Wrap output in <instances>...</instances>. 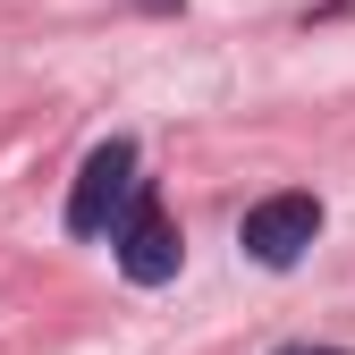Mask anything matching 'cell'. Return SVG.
<instances>
[{"instance_id": "6da1fadb", "label": "cell", "mask_w": 355, "mask_h": 355, "mask_svg": "<svg viewBox=\"0 0 355 355\" xmlns=\"http://www.w3.org/2000/svg\"><path fill=\"white\" fill-rule=\"evenodd\" d=\"M127 195H136V144L102 136L94 153L76 161V187H68V237H110Z\"/></svg>"}, {"instance_id": "7a4b0ae2", "label": "cell", "mask_w": 355, "mask_h": 355, "mask_svg": "<svg viewBox=\"0 0 355 355\" xmlns=\"http://www.w3.org/2000/svg\"><path fill=\"white\" fill-rule=\"evenodd\" d=\"M110 245H119V271L136 279V288H161V279H178V220L161 211V187L153 178H136V195H127V211H119V229H110Z\"/></svg>"}, {"instance_id": "3957f363", "label": "cell", "mask_w": 355, "mask_h": 355, "mask_svg": "<svg viewBox=\"0 0 355 355\" xmlns=\"http://www.w3.org/2000/svg\"><path fill=\"white\" fill-rule=\"evenodd\" d=\"M322 237V203L313 195H262L245 220H237V245L262 262V271H288V262H304V245H313Z\"/></svg>"}, {"instance_id": "277c9868", "label": "cell", "mask_w": 355, "mask_h": 355, "mask_svg": "<svg viewBox=\"0 0 355 355\" xmlns=\"http://www.w3.org/2000/svg\"><path fill=\"white\" fill-rule=\"evenodd\" d=\"M136 9H153V17H178V9H187V0H136Z\"/></svg>"}, {"instance_id": "5b68a950", "label": "cell", "mask_w": 355, "mask_h": 355, "mask_svg": "<svg viewBox=\"0 0 355 355\" xmlns=\"http://www.w3.org/2000/svg\"><path fill=\"white\" fill-rule=\"evenodd\" d=\"M271 355H347V347H271Z\"/></svg>"}]
</instances>
